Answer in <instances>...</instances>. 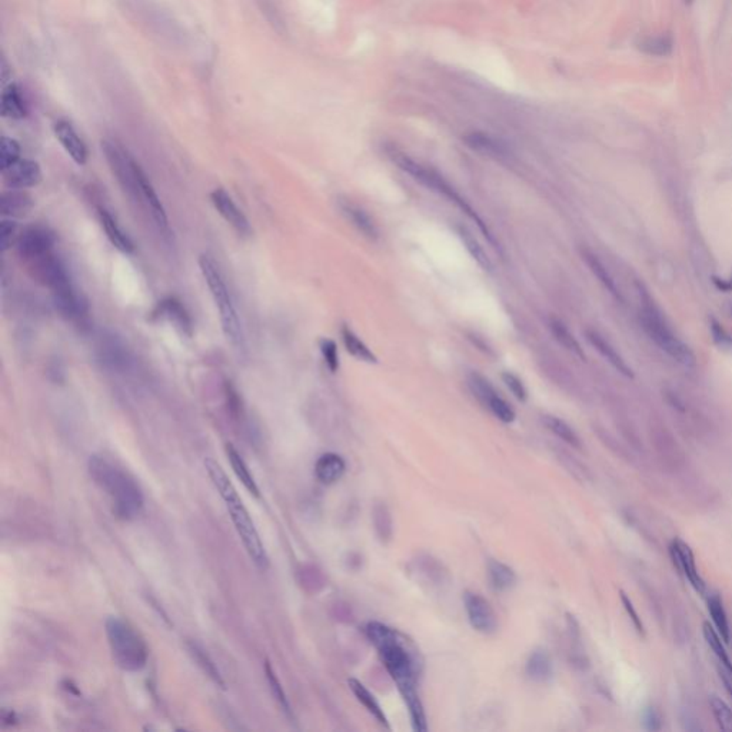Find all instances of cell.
<instances>
[{
  "mask_svg": "<svg viewBox=\"0 0 732 732\" xmlns=\"http://www.w3.org/2000/svg\"><path fill=\"white\" fill-rule=\"evenodd\" d=\"M637 49L648 56L667 58L674 52V38L671 33H655L640 38L635 43Z\"/></svg>",
  "mask_w": 732,
  "mask_h": 732,
  "instance_id": "25",
  "label": "cell"
},
{
  "mask_svg": "<svg viewBox=\"0 0 732 732\" xmlns=\"http://www.w3.org/2000/svg\"><path fill=\"white\" fill-rule=\"evenodd\" d=\"M348 685H349L351 691L354 692V695L356 696V699H358V701L365 706V709H366V711H368V712H369V714H371V715H372V716H373V718H375V719H376L382 726H385V728H388V729H389V728H391V725H389V722H388V718H386V715H385L383 709L381 708L379 702H378V701H376V698L373 696V694H372V692H371V691L364 685V684H361L358 679L351 678V679L348 681Z\"/></svg>",
  "mask_w": 732,
  "mask_h": 732,
  "instance_id": "28",
  "label": "cell"
},
{
  "mask_svg": "<svg viewBox=\"0 0 732 732\" xmlns=\"http://www.w3.org/2000/svg\"><path fill=\"white\" fill-rule=\"evenodd\" d=\"M464 139L471 149H474L485 157L495 158V159H504V158L509 157L508 146L504 142H501L499 139H497L488 133L472 132V133H468Z\"/></svg>",
  "mask_w": 732,
  "mask_h": 732,
  "instance_id": "21",
  "label": "cell"
},
{
  "mask_svg": "<svg viewBox=\"0 0 732 732\" xmlns=\"http://www.w3.org/2000/svg\"><path fill=\"white\" fill-rule=\"evenodd\" d=\"M548 327H549V331L552 334V336L555 338V341L562 346L565 348L566 351H569L571 354H573L575 356H578L579 359L585 361V352L583 349L580 348L579 342L575 339V336L572 335V332L558 319L555 318H551L549 322H548Z\"/></svg>",
  "mask_w": 732,
  "mask_h": 732,
  "instance_id": "35",
  "label": "cell"
},
{
  "mask_svg": "<svg viewBox=\"0 0 732 732\" xmlns=\"http://www.w3.org/2000/svg\"><path fill=\"white\" fill-rule=\"evenodd\" d=\"M458 235L460 238L462 239V242L465 243L468 252L471 253V256L478 262V265L481 267H484L485 270H491L492 269V263L489 260V258L487 256L484 248L481 246V243L477 240V238L467 229V228H460L458 229Z\"/></svg>",
  "mask_w": 732,
  "mask_h": 732,
  "instance_id": "38",
  "label": "cell"
},
{
  "mask_svg": "<svg viewBox=\"0 0 732 732\" xmlns=\"http://www.w3.org/2000/svg\"><path fill=\"white\" fill-rule=\"evenodd\" d=\"M205 468H206V472H208L212 484L218 489L219 495L222 497V499L230 514V519L235 525V529H236L248 555L250 556V559L259 569H262V571L267 569L269 556L262 543L259 532H258L248 509L245 508L236 488L233 487V484L230 482V479L228 478V475L225 474L222 467L212 458L205 460Z\"/></svg>",
  "mask_w": 732,
  "mask_h": 732,
  "instance_id": "3",
  "label": "cell"
},
{
  "mask_svg": "<svg viewBox=\"0 0 732 732\" xmlns=\"http://www.w3.org/2000/svg\"><path fill=\"white\" fill-rule=\"evenodd\" d=\"M638 289L640 294L642 295L644 302L641 321L648 336L657 344L659 349H662L675 362L689 369L695 368L696 358L691 348L672 332L665 319L661 317V312L655 308L654 302L651 304V298L648 295V292L644 289V286L638 283Z\"/></svg>",
  "mask_w": 732,
  "mask_h": 732,
  "instance_id": "7",
  "label": "cell"
},
{
  "mask_svg": "<svg viewBox=\"0 0 732 732\" xmlns=\"http://www.w3.org/2000/svg\"><path fill=\"white\" fill-rule=\"evenodd\" d=\"M365 634L378 649L388 674L395 681L408 706L413 731L425 732L428 722L423 704L418 694L419 662L416 651H413L405 635L385 624L369 622L365 628Z\"/></svg>",
  "mask_w": 732,
  "mask_h": 732,
  "instance_id": "1",
  "label": "cell"
},
{
  "mask_svg": "<svg viewBox=\"0 0 732 732\" xmlns=\"http://www.w3.org/2000/svg\"><path fill=\"white\" fill-rule=\"evenodd\" d=\"M718 674H719V678H721V681L723 684V688H725L726 694L732 698V674L725 671V669H722V668H719V667H718Z\"/></svg>",
  "mask_w": 732,
  "mask_h": 732,
  "instance_id": "50",
  "label": "cell"
},
{
  "mask_svg": "<svg viewBox=\"0 0 732 732\" xmlns=\"http://www.w3.org/2000/svg\"><path fill=\"white\" fill-rule=\"evenodd\" d=\"M669 555L677 571L689 582L691 587L702 597L706 595V583L699 575L695 556L691 548L681 539H674L669 545Z\"/></svg>",
  "mask_w": 732,
  "mask_h": 732,
  "instance_id": "11",
  "label": "cell"
},
{
  "mask_svg": "<svg viewBox=\"0 0 732 732\" xmlns=\"http://www.w3.org/2000/svg\"><path fill=\"white\" fill-rule=\"evenodd\" d=\"M8 189H29L42 182V169L38 162L29 159H19L8 171L2 172Z\"/></svg>",
  "mask_w": 732,
  "mask_h": 732,
  "instance_id": "14",
  "label": "cell"
},
{
  "mask_svg": "<svg viewBox=\"0 0 732 732\" xmlns=\"http://www.w3.org/2000/svg\"><path fill=\"white\" fill-rule=\"evenodd\" d=\"M702 634H704V638L708 644V647L711 648V651L714 652L715 655V659H716V664L719 668L728 671L732 674V661L725 649V645H723V640L721 638V635L716 632V630H714L708 622H704L702 625Z\"/></svg>",
  "mask_w": 732,
  "mask_h": 732,
  "instance_id": "34",
  "label": "cell"
},
{
  "mask_svg": "<svg viewBox=\"0 0 732 732\" xmlns=\"http://www.w3.org/2000/svg\"><path fill=\"white\" fill-rule=\"evenodd\" d=\"M154 318L168 321L182 335L192 336V334H193V324H192V318H191L189 312L186 311L184 304L174 297L166 298L157 305V308L154 311Z\"/></svg>",
  "mask_w": 732,
  "mask_h": 732,
  "instance_id": "15",
  "label": "cell"
},
{
  "mask_svg": "<svg viewBox=\"0 0 732 732\" xmlns=\"http://www.w3.org/2000/svg\"><path fill=\"white\" fill-rule=\"evenodd\" d=\"M199 267H201V272H202V275L206 280V285L211 290L212 299L219 311L221 325H222V331H223L226 339L236 349H243L245 335H243L242 324H240L235 302L232 299L230 290L226 285V280L223 277V273H222L219 265L211 255L202 253L199 256Z\"/></svg>",
  "mask_w": 732,
  "mask_h": 732,
  "instance_id": "5",
  "label": "cell"
},
{
  "mask_svg": "<svg viewBox=\"0 0 732 732\" xmlns=\"http://www.w3.org/2000/svg\"><path fill=\"white\" fill-rule=\"evenodd\" d=\"M2 115L9 119H22L26 115V106L16 85L8 86L2 93Z\"/></svg>",
  "mask_w": 732,
  "mask_h": 732,
  "instance_id": "36",
  "label": "cell"
},
{
  "mask_svg": "<svg viewBox=\"0 0 732 732\" xmlns=\"http://www.w3.org/2000/svg\"><path fill=\"white\" fill-rule=\"evenodd\" d=\"M87 471L93 482L107 494L113 512L123 521L136 519L143 509V494L137 482L124 471L100 455H92Z\"/></svg>",
  "mask_w": 732,
  "mask_h": 732,
  "instance_id": "2",
  "label": "cell"
},
{
  "mask_svg": "<svg viewBox=\"0 0 732 732\" xmlns=\"http://www.w3.org/2000/svg\"><path fill=\"white\" fill-rule=\"evenodd\" d=\"M542 422L553 435H556L559 439H562L563 442H566L568 445H571L573 448H580V439H579L578 433L565 420H562L561 418L553 416V415H545V416H542Z\"/></svg>",
  "mask_w": 732,
  "mask_h": 732,
  "instance_id": "37",
  "label": "cell"
},
{
  "mask_svg": "<svg viewBox=\"0 0 732 732\" xmlns=\"http://www.w3.org/2000/svg\"><path fill=\"white\" fill-rule=\"evenodd\" d=\"M319 349H321V354L324 356V361H325L328 369L332 373H336L339 371V354H338L336 344L332 339L324 338L319 341Z\"/></svg>",
  "mask_w": 732,
  "mask_h": 732,
  "instance_id": "45",
  "label": "cell"
},
{
  "mask_svg": "<svg viewBox=\"0 0 732 732\" xmlns=\"http://www.w3.org/2000/svg\"><path fill=\"white\" fill-rule=\"evenodd\" d=\"M346 471L345 460L334 452L319 457L315 464V477L324 485H332L342 479Z\"/></svg>",
  "mask_w": 732,
  "mask_h": 732,
  "instance_id": "23",
  "label": "cell"
},
{
  "mask_svg": "<svg viewBox=\"0 0 732 732\" xmlns=\"http://www.w3.org/2000/svg\"><path fill=\"white\" fill-rule=\"evenodd\" d=\"M709 332H711L714 344L719 349L732 352V335L715 318L709 319Z\"/></svg>",
  "mask_w": 732,
  "mask_h": 732,
  "instance_id": "44",
  "label": "cell"
},
{
  "mask_svg": "<svg viewBox=\"0 0 732 732\" xmlns=\"http://www.w3.org/2000/svg\"><path fill=\"white\" fill-rule=\"evenodd\" d=\"M265 674H266V679H267L269 688H270V691H272V695H273V696H275V699L277 701V704H279V706L282 708V711H283L289 718H292L294 715H292L290 704H289L287 696H286V694H285V691H283V686L280 685L279 678L276 677V674H275V671H273V668H272V665H270V662H269V661H266V662H265Z\"/></svg>",
  "mask_w": 732,
  "mask_h": 732,
  "instance_id": "39",
  "label": "cell"
},
{
  "mask_svg": "<svg viewBox=\"0 0 732 732\" xmlns=\"http://www.w3.org/2000/svg\"><path fill=\"white\" fill-rule=\"evenodd\" d=\"M684 2H685V5H692L694 0H684Z\"/></svg>",
  "mask_w": 732,
  "mask_h": 732,
  "instance_id": "51",
  "label": "cell"
},
{
  "mask_svg": "<svg viewBox=\"0 0 732 732\" xmlns=\"http://www.w3.org/2000/svg\"><path fill=\"white\" fill-rule=\"evenodd\" d=\"M709 706H711L712 715H714L718 726L722 731H731L732 729V709L729 708V705L719 696L712 695L709 698Z\"/></svg>",
  "mask_w": 732,
  "mask_h": 732,
  "instance_id": "41",
  "label": "cell"
},
{
  "mask_svg": "<svg viewBox=\"0 0 732 732\" xmlns=\"http://www.w3.org/2000/svg\"><path fill=\"white\" fill-rule=\"evenodd\" d=\"M526 675L535 682H548L553 675V665L549 654L543 649L534 651L525 667Z\"/></svg>",
  "mask_w": 732,
  "mask_h": 732,
  "instance_id": "29",
  "label": "cell"
},
{
  "mask_svg": "<svg viewBox=\"0 0 732 732\" xmlns=\"http://www.w3.org/2000/svg\"><path fill=\"white\" fill-rule=\"evenodd\" d=\"M642 723L647 731H659L662 728V716L654 706H647L642 712Z\"/></svg>",
  "mask_w": 732,
  "mask_h": 732,
  "instance_id": "48",
  "label": "cell"
},
{
  "mask_svg": "<svg viewBox=\"0 0 732 732\" xmlns=\"http://www.w3.org/2000/svg\"><path fill=\"white\" fill-rule=\"evenodd\" d=\"M585 336H587L588 342L593 345V348L614 368L617 369L621 375H624L625 378H634V372L632 369L628 366V364L624 361V358L617 352V349L603 336L600 335L598 332L595 331H587L585 332Z\"/></svg>",
  "mask_w": 732,
  "mask_h": 732,
  "instance_id": "20",
  "label": "cell"
},
{
  "mask_svg": "<svg viewBox=\"0 0 732 732\" xmlns=\"http://www.w3.org/2000/svg\"><path fill=\"white\" fill-rule=\"evenodd\" d=\"M32 196L22 189H9L0 196V212L5 218H23L33 208Z\"/></svg>",
  "mask_w": 732,
  "mask_h": 732,
  "instance_id": "22",
  "label": "cell"
},
{
  "mask_svg": "<svg viewBox=\"0 0 732 732\" xmlns=\"http://www.w3.org/2000/svg\"><path fill=\"white\" fill-rule=\"evenodd\" d=\"M620 597H621V603H622V605H624V608H625V611H627V614H628V617H630V620H631V622H632V625H634L635 631H637L641 637H645V627H644V622H642V620H641V617H640V614H638L637 608L634 607L632 600H631V598H630L624 591H621V593H620Z\"/></svg>",
  "mask_w": 732,
  "mask_h": 732,
  "instance_id": "47",
  "label": "cell"
},
{
  "mask_svg": "<svg viewBox=\"0 0 732 732\" xmlns=\"http://www.w3.org/2000/svg\"><path fill=\"white\" fill-rule=\"evenodd\" d=\"M712 283L721 292H732V275L728 279L719 277V276H712Z\"/></svg>",
  "mask_w": 732,
  "mask_h": 732,
  "instance_id": "49",
  "label": "cell"
},
{
  "mask_svg": "<svg viewBox=\"0 0 732 732\" xmlns=\"http://www.w3.org/2000/svg\"><path fill=\"white\" fill-rule=\"evenodd\" d=\"M53 304L59 314L68 319L76 321L87 314V302L76 290L75 285L70 283L59 290L52 292Z\"/></svg>",
  "mask_w": 732,
  "mask_h": 732,
  "instance_id": "16",
  "label": "cell"
},
{
  "mask_svg": "<svg viewBox=\"0 0 732 732\" xmlns=\"http://www.w3.org/2000/svg\"><path fill=\"white\" fill-rule=\"evenodd\" d=\"M468 386L474 396L501 422L512 423L516 418L514 408L495 391L491 382L478 372L468 375Z\"/></svg>",
  "mask_w": 732,
  "mask_h": 732,
  "instance_id": "9",
  "label": "cell"
},
{
  "mask_svg": "<svg viewBox=\"0 0 732 732\" xmlns=\"http://www.w3.org/2000/svg\"><path fill=\"white\" fill-rule=\"evenodd\" d=\"M105 628L116 665L127 672L143 669L148 664L149 649L136 628L120 617H109Z\"/></svg>",
  "mask_w": 732,
  "mask_h": 732,
  "instance_id": "6",
  "label": "cell"
},
{
  "mask_svg": "<svg viewBox=\"0 0 732 732\" xmlns=\"http://www.w3.org/2000/svg\"><path fill=\"white\" fill-rule=\"evenodd\" d=\"M19 159H21L19 143L12 137L4 136L2 143H0V169H2V172L8 171Z\"/></svg>",
  "mask_w": 732,
  "mask_h": 732,
  "instance_id": "40",
  "label": "cell"
},
{
  "mask_svg": "<svg viewBox=\"0 0 732 732\" xmlns=\"http://www.w3.org/2000/svg\"><path fill=\"white\" fill-rule=\"evenodd\" d=\"M487 571H488L487 573H488L489 585L497 593L509 591L516 583L515 571L501 561L489 559L488 565H487Z\"/></svg>",
  "mask_w": 732,
  "mask_h": 732,
  "instance_id": "26",
  "label": "cell"
},
{
  "mask_svg": "<svg viewBox=\"0 0 732 732\" xmlns=\"http://www.w3.org/2000/svg\"><path fill=\"white\" fill-rule=\"evenodd\" d=\"M706 605H708V611L712 618V622L716 628V632L721 635V638L723 640L725 644H729L731 628H729L726 611L723 608V603H722V598L719 597V594H709L708 600H706Z\"/></svg>",
  "mask_w": 732,
  "mask_h": 732,
  "instance_id": "32",
  "label": "cell"
},
{
  "mask_svg": "<svg viewBox=\"0 0 732 732\" xmlns=\"http://www.w3.org/2000/svg\"><path fill=\"white\" fill-rule=\"evenodd\" d=\"M502 381L506 385V388L512 392V395L521 401V402H525L528 399V391L524 385V382L521 381V378H518L515 373L512 372H504L502 373Z\"/></svg>",
  "mask_w": 732,
  "mask_h": 732,
  "instance_id": "46",
  "label": "cell"
},
{
  "mask_svg": "<svg viewBox=\"0 0 732 732\" xmlns=\"http://www.w3.org/2000/svg\"><path fill=\"white\" fill-rule=\"evenodd\" d=\"M731 317H732V309H731Z\"/></svg>",
  "mask_w": 732,
  "mask_h": 732,
  "instance_id": "52",
  "label": "cell"
},
{
  "mask_svg": "<svg viewBox=\"0 0 732 732\" xmlns=\"http://www.w3.org/2000/svg\"><path fill=\"white\" fill-rule=\"evenodd\" d=\"M99 221L107 239L119 252L126 255L134 252V245L132 239L123 232V229L117 225L116 219L106 209H99Z\"/></svg>",
  "mask_w": 732,
  "mask_h": 732,
  "instance_id": "24",
  "label": "cell"
},
{
  "mask_svg": "<svg viewBox=\"0 0 732 732\" xmlns=\"http://www.w3.org/2000/svg\"><path fill=\"white\" fill-rule=\"evenodd\" d=\"M342 341L348 354H351L355 359L366 362V364H378V356L366 346V344L346 325L341 329Z\"/></svg>",
  "mask_w": 732,
  "mask_h": 732,
  "instance_id": "31",
  "label": "cell"
},
{
  "mask_svg": "<svg viewBox=\"0 0 732 732\" xmlns=\"http://www.w3.org/2000/svg\"><path fill=\"white\" fill-rule=\"evenodd\" d=\"M55 134H56L58 140L60 142V144L65 148V151L68 152V155L75 161V164L83 166L87 162L86 144L69 122H66V120L56 122Z\"/></svg>",
  "mask_w": 732,
  "mask_h": 732,
  "instance_id": "18",
  "label": "cell"
},
{
  "mask_svg": "<svg viewBox=\"0 0 732 732\" xmlns=\"http://www.w3.org/2000/svg\"><path fill=\"white\" fill-rule=\"evenodd\" d=\"M99 361L110 369L123 371L129 365V354L123 344L113 335L102 336L97 345Z\"/></svg>",
  "mask_w": 732,
  "mask_h": 732,
  "instance_id": "19",
  "label": "cell"
},
{
  "mask_svg": "<svg viewBox=\"0 0 732 732\" xmlns=\"http://www.w3.org/2000/svg\"><path fill=\"white\" fill-rule=\"evenodd\" d=\"M386 155L389 157V159L401 169L403 171L405 174H408L413 181H416L418 184H420L422 186L428 188L429 191H433L439 195H444L445 198H448L451 202H454L458 208H461L479 228V230L484 233V236L488 239L489 243L494 245V248H497V240L494 236H491V230L488 229L487 223H484V221L478 216V213L470 206V203L462 199V196L442 178V175H439L436 171L428 168V166H423L422 164L416 162L415 159H412L409 155H406L405 152L399 151L398 148H395V146H388L386 148Z\"/></svg>",
  "mask_w": 732,
  "mask_h": 732,
  "instance_id": "4",
  "label": "cell"
},
{
  "mask_svg": "<svg viewBox=\"0 0 732 732\" xmlns=\"http://www.w3.org/2000/svg\"><path fill=\"white\" fill-rule=\"evenodd\" d=\"M464 605L472 628L481 634L489 635L497 631V617L491 604L479 594L467 591L464 594Z\"/></svg>",
  "mask_w": 732,
  "mask_h": 732,
  "instance_id": "12",
  "label": "cell"
},
{
  "mask_svg": "<svg viewBox=\"0 0 732 732\" xmlns=\"http://www.w3.org/2000/svg\"><path fill=\"white\" fill-rule=\"evenodd\" d=\"M373 522L375 529L382 542H386L392 538V518L386 505L379 504L373 509Z\"/></svg>",
  "mask_w": 732,
  "mask_h": 732,
  "instance_id": "42",
  "label": "cell"
},
{
  "mask_svg": "<svg viewBox=\"0 0 732 732\" xmlns=\"http://www.w3.org/2000/svg\"><path fill=\"white\" fill-rule=\"evenodd\" d=\"M580 255H582V259L585 260V263L588 265V267L591 269V272L595 275V277L603 283V286L610 292V294L617 299V301H624L622 295H621V290L620 287L617 286L612 275L608 272V269L605 267V265L598 259L597 255H594L593 252L587 250V249H582L580 250Z\"/></svg>",
  "mask_w": 732,
  "mask_h": 732,
  "instance_id": "27",
  "label": "cell"
},
{
  "mask_svg": "<svg viewBox=\"0 0 732 732\" xmlns=\"http://www.w3.org/2000/svg\"><path fill=\"white\" fill-rule=\"evenodd\" d=\"M102 151L105 154V158L109 164L112 174L115 175L122 189L129 195V198L133 202L140 203L139 182L144 171L123 146L115 140L102 142Z\"/></svg>",
  "mask_w": 732,
  "mask_h": 732,
  "instance_id": "8",
  "label": "cell"
},
{
  "mask_svg": "<svg viewBox=\"0 0 732 732\" xmlns=\"http://www.w3.org/2000/svg\"><path fill=\"white\" fill-rule=\"evenodd\" d=\"M188 651L189 654L192 655V658L196 661V664L201 667V669L216 684L219 685L221 688L225 689V681L216 667V664L213 662V659L211 658V655L203 649L202 645H199L198 642L195 641H189L188 642Z\"/></svg>",
  "mask_w": 732,
  "mask_h": 732,
  "instance_id": "33",
  "label": "cell"
},
{
  "mask_svg": "<svg viewBox=\"0 0 732 732\" xmlns=\"http://www.w3.org/2000/svg\"><path fill=\"white\" fill-rule=\"evenodd\" d=\"M211 201L215 209L219 212V215L235 229L238 235H240L242 238H249L252 235L250 222L225 189H215L211 193Z\"/></svg>",
  "mask_w": 732,
  "mask_h": 732,
  "instance_id": "13",
  "label": "cell"
},
{
  "mask_svg": "<svg viewBox=\"0 0 732 732\" xmlns=\"http://www.w3.org/2000/svg\"><path fill=\"white\" fill-rule=\"evenodd\" d=\"M18 238V223L14 219L4 218L0 221V248H2L4 252L11 249Z\"/></svg>",
  "mask_w": 732,
  "mask_h": 732,
  "instance_id": "43",
  "label": "cell"
},
{
  "mask_svg": "<svg viewBox=\"0 0 732 732\" xmlns=\"http://www.w3.org/2000/svg\"><path fill=\"white\" fill-rule=\"evenodd\" d=\"M226 455H228V460L230 462V467L235 472V475L238 477V479L242 482V485L246 488V491L249 494H252L253 497L259 498L260 497V492H259V487L253 478V475L250 474L249 471V467L246 465L245 460L242 458V455L238 452V450L232 445V444H228L226 445Z\"/></svg>",
  "mask_w": 732,
  "mask_h": 732,
  "instance_id": "30",
  "label": "cell"
},
{
  "mask_svg": "<svg viewBox=\"0 0 732 732\" xmlns=\"http://www.w3.org/2000/svg\"><path fill=\"white\" fill-rule=\"evenodd\" d=\"M55 245H56L55 232L42 225H35V226L26 228L16 240L18 253H19L21 259H23L25 263L32 259H36L45 253L52 252Z\"/></svg>",
  "mask_w": 732,
  "mask_h": 732,
  "instance_id": "10",
  "label": "cell"
},
{
  "mask_svg": "<svg viewBox=\"0 0 732 732\" xmlns=\"http://www.w3.org/2000/svg\"><path fill=\"white\" fill-rule=\"evenodd\" d=\"M341 213L346 218V221L366 239L376 242L379 239V229L372 219V216L359 205L351 202L349 199H341L338 202Z\"/></svg>",
  "mask_w": 732,
  "mask_h": 732,
  "instance_id": "17",
  "label": "cell"
}]
</instances>
